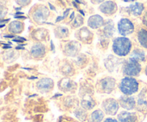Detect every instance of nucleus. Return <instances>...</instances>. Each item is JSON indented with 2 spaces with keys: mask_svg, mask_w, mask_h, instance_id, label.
<instances>
[{
  "mask_svg": "<svg viewBox=\"0 0 147 122\" xmlns=\"http://www.w3.org/2000/svg\"><path fill=\"white\" fill-rule=\"evenodd\" d=\"M131 49V42L126 37H121L115 39L113 44V50L117 55L123 57L129 54Z\"/></svg>",
  "mask_w": 147,
  "mask_h": 122,
  "instance_id": "obj_1",
  "label": "nucleus"
},
{
  "mask_svg": "<svg viewBox=\"0 0 147 122\" xmlns=\"http://www.w3.org/2000/svg\"><path fill=\"white\" fill-rule=\"evenodd\" d=\"M121 91L126 96L132 95L136 93L139 90V83L136 79L131 77L123 78L119 84Z\"/></svg>",
  "mask_w": 147,
  "mask_h": 122,
  "instance_id": "obj_2",
  "label": "nucleus"
},
{
  "mask_svg": "<svg viewBox=\"0 0 147 122\" xmlns=\"http://www.w3.org/2000/svg\"><path fill=\"white\" fill-rule=\"evenodd\" d=\"M116 87V80L113 78L107 77L97 83V89L100 93H110Z\"/></svg>",
  "mask_w": 147,
  "mask_h": 122,
  "instance_id": "obj_3",
  "label": "nucleus"
},
{
  "mask_svg": "<svg viewBox=\"0 0 147 122\" xmlns=\"http://www.w3.org/2000/svg\"><path fill=\"white\" fill-rule=\"evenodd\" d=\"M142 70V66L140 63L136 60L131 58L126 62L123 67V72L125 75L129 76H136L140 73Z\"/></svg>",
  "mask_w": 147,
  "mask_h": 122,
  "instance_id": "obj_4",
  "label": "nucleus"
},
{
  "mask_svg": "<svg viewBox=\"0 0 147 122\" xmlns=\"http://www.w3.org/2000/svg\"><path fill=\"white\" fill-rule=\"evenodd\" d=\"M118 30L121 35L127 36L134 32V26L129 19L123 18L118 23Z\"/></svg>",
  "mask_w": 147,
  "mask_h": 122,
  "instance_id": "obj_5",
  "label": "nucleus"
},
{
  "mask_svg": "<svg viewBox=\"0 0 147 122\" xmlns=\"http://www.w3.org/2000/svg\"><path fill=\"white\" fill-rule=\"evenodd\" d=\"M102 107H103V111L106 114L113 116L119 111V105L117 100H115V99L108 98L103 102Z\"/></svg>",
  "mask_w": 147,
  "mask_h": 122,
  "instance_id": "obj_6",
  "label": "nucleus"
},
{
  "mask_svg": "<svg viewBox=\"0 0 147 122\" xmlns=\"http://www.w3.org/2000/svg\"><path fill=\"white\" fill-rule=\"evenodd\" d=\"M48 14L49 12L47 7H44V6H40V8L37 9V10H35L33 14V18L36 22L45 23L44 21L47 20Z\"/></svg>",
  "mask_w": 147,
  "mask_h": 122,
  "instance_id": "obj_7",
  "label": "nucleus"
},
{
  "mask_svg": "<svg viewBox=\"0 0 147 122\" xmlns=\"http://www.w3.org/2000/svg\"><path fill=\"white\" fill-rule=\"evenodd\" d=\"M100 9L101 12L107 15H112L117 11V5L112 1H107L103 2L100 6Z\"/></svg>",
  "mask_w": 147,
  "mask_h": 122,
  "instance_id": "obj_8",
  "label": "nucleus"
},
{
  "mask_svg": "<svg viewBox=\"0 0 147 122\" xmlns=\"http://www.w3.org/2000/svg\"><path fill=\"white\" fill-rule=\"evenodd\" d=\"M119 103L122 108L126 109V110H131V109H134L135 106H136V101H135L134 98L128 96H121L119 99Z\"/></svg>",
  "mask_w": 147,
  "mask_h": 122,
  "instance_id": "obj_9",
  "label": "nucleus"
},
{
  "mask_svg": "<svg viewBox=\"0 0 147 122\" xmlns=\"http://www.w3.org/2000/svg\"><path fill=\"white\" fill-rule=\"evenodd\" d=\"M54 86L53 80L50 78H42L37 83V88L42 93L49 92Z\"/></svg>",
  "mask_w": 147,
  "mask_h": 122,
  "instance_id": "obj_10",
  "label": "nucleus"
},
{
  "mask_svg": "<svg viewBox=\"0 0 147 122\" xmlns=\"http://www.w3.org/2000/svg\"><path fill=\"white\" fill-rule=\"evenodd\" d=\"M118 119L120 122H136L137 116L135 113L122 111L118 115Z\"/></svg>",
  "mask_w": 147,
  "mask_h": 122,
  "instance_id": "obj_11",
  "label": "nucleus"
},
{
  "mask_svg": "<svg viewBox=\"0 0 147 122\" xmlns=\"http://www.w3.org/2000/svg\"><path fill=\"white\" fill-rule=\"evenodd\" d=\"M104 20L102 17H100V15H96L91 16V17L89 18L88 22V24L90 27L93 29H96L98 28V27H102L104 24Z\"/></svg>",
  "mask_w": 147,
  "mask_h": 122,
  "instance_id": "obj_12",
  "label": "nucleus"
},
{
  "mask_svg": "<svg viewBox=\"0 0 147 122\" xmlns=\"http://www.w3.org/2000/svg\"><path fill=\"white\" fill-rule=\"evenodd\" d=\"M31 54L33 57H36V58L44 57V55H45V47L43 44L37 43L32 47Z\"/></svg>",
  "mask_w": 147,
  "mask_h": 122,
  "instance_id": "obj_13",
  "label": "nucleus"
},
{
  "mask_svg": "<svg viewBox=\"0 0 147 122\" xmlns=\"http://www.w3.org/2000/svg\"><path fill=\"white\" fill-rule=\"evenodd\" d=\"M80 45L76 42H70V43H67V45L65 47L64 52L68 56H74L78 52Z\"/></svg>",
  "mask_w": 147,
  "mask_h": 122,
  "instance_id": "obj_14",
  "label": "nucleus"
},
{
  "mask_svg": "<svg viewBox=\"0 0 147 122\" xmlns=\"http://www.w3.org/2000/svg\"><path fill=\"white\" fill-rule=\"evenodd\" d=\"M24 30V24L20 21H14L9 25V31L14 34L21 33Z\"/></svg>",
  "mask_w": 147,
  "mask_h": 122,
  "instance_id": "obj_15",
  "label": "nucleus"
},
{
  "mask_svg": "<svg viewBox=\"0 0 147 122\" xmlns=\"http://www.w3.org/2000/svg\"><path fill=\"white\" fill-rule=\"evenodd\" d=\"M129 8V11H131V14H133L135 16H139L142 14V11L144 9V6L142 3L136 2L134 4L130 5Z\"/></svg>",
  "mask_w": 147,
  "mask_h": 122,
  "instance_id": "obj_16",
  "label": "nucleus"
},
{
  "mask_svg": "<svg viewBox=\"0 0 147 122\" xmlns=\"http://www.w3.org/2000/svg\"><path fill=\"white\" fill-rule=\"evenodd\" d=\"M138 40L141 45L147 49V30L142 29L138 32Z\"/></svg>",
  "mask_w": 147,
  "mask_h": 122,
  "instance_id": "obj_17",
  "label": "nucleus"
},
{
  "mask_svg": "<svg viewBox=\"0 0 147 122\" xmlns=\"http://www.w3.org/2000/svg\"><path fill=\"white\" fill-rule=\"evenodd\" d=\"M76 83H73L72 80L70 79L67 80H62L59 83V87L62 89V90H65V91H69V90H72L74 88V86Z\"/></svg>",
  "mask_w": 147,
  "mask_h": 122,
  "instance_id": "obj_18",
  "label": "nucleus"
},
{
  "mask_svg": "<svg viewBox=\"0 0 147 122\" xmlns=\"http://www.w3.org/2000/svg\"><path fill=\"white\" fill-rule=\"evenodd\" d=\"M104 118V113L101 110H96L91 113L90 117V122H102Z\"/></svg>",
  "mask_w": 147,
  "mask_h": 122,
  "instance_id": "obj_19",
  "label": "nucleus"
},
{
  "mask_svg": "<svg viewBox=\"0 0 147 122\" xmlns=\"http://www.w3.org/2000/svg\"><path fill=\"white\" fill-rule=\"evenodd\" d=\"M131 58L138 62H142L145 60V53L141 49H136L132 52Z\"/></svg>",
  "mask_w": 147,
  "mask_h": 122,
  "instance_id": "obj_20",
  "label": "nucleus"
},
{
  "mask_svg": "<svg viewBox=\"0 0 147 122\" xmlns=\"http://www.w3.org/2000/svg\"><path fill=\"white\" fill-rule=\"evenodd\" d=\"M115 32V29L113 27V24L111 20H109L104 27V34L106 37H111Z\"/></svg>",
  "mask_w": 147,
  "mask_h": 122,
  "instance_id": "obj_21",
  "label": "nucleus"
},
{
  "mask_svg": "<svg viewBox=\"0 0 147 122\" xmlns=\"http://www.w3.org/2000/svg\"><path fill=\"white\" fill-rule=\"evenodd\" d=\"M96 103L93 101L92 99H89V100H83L81 101V106L83 109H86V110H90V109H93L95 106Z\"/></svg>",
  "mask_w": 147,
  "mask_h": 122,
  "instance_id": "obj_22",
  "label": "nucleus"
},
{
  "mask_svg": "<svg viewBox=\"0 0 147 122\" xmlns=\"http://www.w3.org/2000/svg\"><path fill=\"white\" fill-rule=\"evenodd\" d=\"M57 32H56L57 36L60 37V38H63V37H67L69 34V31L66 27H58L57 28Z\"/></svg>",
  "mask_w": 147,
  "mask_h": 122,
  "instance_id": "obj_23",
  "label": "nucleus"
},
{
  "mask_svg": "<svg viewBox=\"0 0 147 122\" xmlns=\"http://www.w3.org/2000/svg\"><path fill=\"white\" fill-rule=\"evenodd\" d=\"M76 115L79 119H81V120H84L86 119V116H87L86 112L83 110H78L76 112Z\"/></svg>",
  "mask_w": 147,
  "mask_h": 122,
  "instance_id": "obj_24",
  "label": "nucleus"
},
{
  "mask_svg": "<svg viewBox=\"0 0 147 122\" xmlns=\"http://www.w3.org/2000/svg\"><path fill=\"white\" fill-rule=\"evenodd\" d=\"M83 23V19L80 16H78L76 19L74 20V25L76 26V27H80V25H82Z\"/></svg>",
  "mask_w": 147,
  "mask_h": 122,
  "instance_id": "obj_25",
  "label": "nucleus"
},
{
  "mask_svg": "<svg viewBox=\"0 0 147 122\" xmlns=\"http://www.w3.org/2000/svg\"><path fill=\"white\" fill-rule=\"evenodd\" d=\"M17 3H18V4H20L22 6H26L30 3V1H17Z\"/></svg>",
  "mask_w": 147,
  "mask_h": 122,
  "instance_id": "obj_26",
  "label": "nucleus"
},
{
  "mask_svg": "<svg viewBox=\"0 0 147 122\" xmlns=\"http://www.w3.org/2000/svg\"><path fill=\"white\" fill-rule=\"evenodd\" d=\"M103 122H119L116 119H113V118H108Z\"/></svg>",
  "mask_w": 147,
  "mask_h": 122,
  "instance_id": "obj_27",
  "label": "nucleus"
},
{
  "mask_svg": "<svg viewBox=\"0 0 147 122\" xmlns=\"http://www.w3.org/2000/svg\"><path fill=\"white\" fill-rule=\"evenodd\" d=\"M64 18H65L64 17H57V18L56 19V22L61 21V20H63Z\"/></svg>",
  "mask_w": 147,
  "mask_h": 122,
  "instance_id": "obj_28",
  "label": "nucleus"
},
{
  "mask_svg": "<svg viewBox=\"0 0 147 122\" xmlns=\"http://www.w3.org/2000/svg\"><path fill=\"white\" fill-rule=\"evenodd\" d=\"M69 11H70V9H67L65 11L64 14H63V15H64V16H63V17H67V14H68V13H69Z\"/></svg>",
  "mask_w": 147,
  "mask_h": 122,
  "instance_id": "obj_29",
  "label": "nucleus"
},
{
  "mask_svg": "<svg viewBox=\"0 0 147 122\" xmlns=\"http://www.w3.org/2000/svg\"><path fill=\"white\" fill-rule=\"evenodd\" d=\"M3 48L4 49H10V48H11V47H10V46H3Z\"/></svg>",
  "mask_w": 147,
  "mask_h": 122,
  "instance_id": "obj_30",
  "label": "nucleus"
},
{
  "mask_svg": "<svg viewBox=\"0 0 147 122\" xmlns=\"http://www.w3.org/2000/svg\"><path fill=\"white\" fill-rule=\"evenodd\" d=\"M74 14H75V12H73V13H72V14H71V17H70V20H73V17H75V15H74Z\"/></svg>",
  "mask_w": 147,
  "mask_h": 122,
  "instance_id": "obj_31",
  "label": "nucleus"
},
{
  "mask_svg": "<svg viewBox=\"0 0 147 122\" xmlns=\"http://www.w3.org/2000/svg\"><path fill=\"white\" fill-rule=\"evenodd\" d=\"M16 49H17V50H19V49H21V50H24V47H20V46H18V47H16Z\"/></svg>",
  "mask_w": 147,
  "mask_h": 122,
  "instance_id": "obj_32",
  "label": "nucleus"
},
{
  "mask_svg": "<svg viewBox=\"0 0 147 122\" xmlns=\"http://www.w3.org/2000/svg\"><path fill=\"white\" fill-rule=\"evenodd\" d=\"M15 18H19V19H25V17H23V16H22V17H18V16H17H17H15Z\"/></svg>",
  "mask_w": 147,
  "mask_h": 122,
  "instance_id": "obj_33",
  "label": "nucleus"
},
{
  "mask_svg": "<svg viewBox=\"0 0 147 122\" xmlns=\"http://www.w3.org/2000/svg\"><path fill=\"white\" fill-rule=\"evenodd\" d=\"M49 5H50V8L51 9H53V10H55V9L54 8V7H53V5H51V4H50V3H49Z\"/></svg>",
  "mask_w": 147,
  "mask_h": 122,
  "instance_id": "obj_34",
  "label": "nucleus"
},
{
  "mask_svg": "<svg viewBox=\"0 0 147 122\" xmlns=\"http://www.w3.org/2000/svg\"><path fill=\"white\" fill-rule=\"evenodd\" d=\"M4 37H11H11H14V36H13V35H5Z\"/></svg>",
  "mask_w": 147,
  "mask_h": 122,
  "instance_id": "obj_35",
  "label": "nucleus"
},
{
  "mask_svg": "<svg viewBox=\"0 0 147 122\" xmlns=\"http://www.w3.org/2000/svg\"><path fill=\"white\" fill-rule=\"evenodd\" d=\"M80 13H81V14H83V15H84V13H83V11H82V10H80Z\"/></svg>",
  "mask_w": 147,
  "mask_h": 122,
  "instance_id": "obj_36",
  "label": "nucleus"
},
{
  "mask_svg": "<svg viewBox=\"0 0 147 122\" xmlns=\"http://www.w3.org/2000/svg\"><path fill=\"white\" fill-rule=\"evenodd\" d=\"M146 74L147 75V66H146Z\"/></svg>",
  "mask_w": 147,
  "mask_h": 122,
  "instance_id": "obj_37",
  "label": "nucleus"
}]
</instances>
